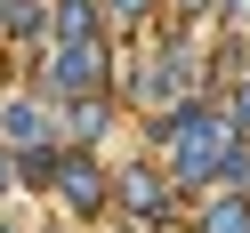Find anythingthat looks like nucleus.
Masks as SVG:
<instances>
[{"instance_id":"7ed1b4c3","label":"nucleus","mask_w":250,"mask_h":233,"mask_svg":"<svg viewBox=\"0 0 250 233\" xmlns=\"http://www.w3.org/2000/svg\"><path fill=\"white\" fill-rule=\"evenodd\" d=\"M49 137H65L49 121V105H33V97H17V105H0V145H24V153H41Z\"/></svg>"},{"instance_id":"20e7f679","label":"nucleus","mask_w":250,"mask_h":233,"mask_svg":"<svg viewBox=\"0 0 250 233\" xmlns=\"http://www.w3.org/2000/svg\"><path fill=\"white\" fill-rule=\"evenodd\" d=\"M57 201H65L73 217H89L105 201V177H97V161H81V153H65V161H57Z\"/></svg>"},{"instance_id":"1a4fd4ad","label":"nucleus","mask_w":250,"mask_h":233,"mask_svg":"<svg viewBox=\"0 0 250 233\" xmlns=\"http://www.w3.org/2000/svg\"><path fill=\"white\" fill-rule=\"evenodd\" d=\"M234 129H242V137H250V81H242V89H234Z\"/></svg>"},{"instance_id":"0eeeda50","label":"nucleus","mask_w":250,"mask_h":233,"mask_svg":"<svg viewBox=\"0 0 250 233\" xmlns=\"http://www.w3.org/2000/svg\"><path fill=\"white\" fill-rule=\"evenodd\" d=\"M97 129H105V97H81V105L65 113V137H81V145H89Z\"/></svg>"},{"instance_id":"f03ea898","label":"nucleus","mask_w":250,"mask_h":233,"mask_svg":"<svg viewBox=\"0 0 250 233\" xmlns=\"http://www.w3.org/2000/svg\"><path fill=\"white\" fill-rule=\"evenodd\" d=\"M97 40H57V56H49V97H89L97 89Z\"/></svg>"},{"instance_id":"9b49d317","label":"nucleus","mask_w":250,"mask_h":233,"mask_svg":"<svg viewBox=\"0 0 250 233\" xmlns=\"http://www.w3.org/2000/svg\"><path fill=\"white\" fill-rule=\"evenodd\" d=\"M8 185H17V161H8V145H0V193H8Z\"/></svg>"},{"instance_id":"f8f14e48","label":"nucleus","mask_w":250,"mask_h":233,"mask_svg":"<svg viewBox=\"0 0 250 233\" xmlns=\"http://www.w3.org/2000/svg\"><path fill=\"white\" fill-rule=\"evenodd\" d=\"M234 17H242V24H250V0H234Z\"/></svg>"},{"instance_id":"39448f33","label":"nucleus","mask_w":250,"mask_h":233,"mask_svg":"<svg viewBox=\"0 0 250 233\" xmlns=\"http://www.w3.org/2000/svg\"><path fill=\"white\" fill-rule=\"evenodd\" d=\"M113 193H121V209H129V217H162V209H169V185L153 177V169H129Z\"/></svg>"},{"instance_id":"6e6552de","label":"nucleus","mask_w":250,"mask_h":233,"mask_svg":"<svg viewBox=\"0 0 250 233\" xmlns=\"http://www.w3.org/2000/svg\"><path fill=\"white\" fill-rule=\"evenodd\" d=\"M0 33H41V0H0Z\"/></svg>"},{"instance_id":"423d86ee","label":"nucleus","mask_w":250,"mask_h":233,"mask_svg":"<svg viewBox=\"0 0 250 233\" xmlns=\"http://www.w3.org/2000/svg\"><path fill=\"white\" fill-rule=\"evenodd\" d=\"M202 233H250V193H218L202 209Z\"/></svg>"},{"instance_id":"f257e3e1","label":"nucleus","mask_w":250,"mask_h":233,"mask_svg":"<svg viewBox=\"0 0 250 233\" xmlns=\"http://www.w3.org/2000/svg\"><path fill=\"white\" fill-rule=\"evenodd\" d=\"M169 145V177L178 185H210V177H226V185H250V161L234 153V121L226 113H178L169 129H153Z\"/></svg>"},{"instance_id":"9d476101","label":"nucleus","mask_w":250,"mask_h":233,"mask_svg":"<svg viewBox=\"0 0 250 233\" xmlns=\"http://www.w3.org/2000/svg\"><path fill=\"white\" fill-rule=\"evenodd\" d=\"M146 8H153V0H113V17H121V24H137Z\"/></svg>"}]
</instances>
